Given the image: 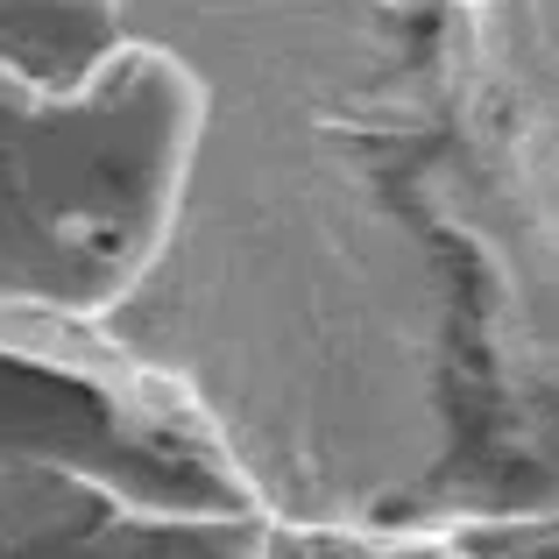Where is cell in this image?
Instances as JSON below:
<instances>
[{
  "label": "cell",
  "mask_w": 559,
  "mask_h": 559,
  "mask_svg": "<svg viewBox=\"0 0 559 559\" xmlns=\"http://www.w3.org/2000/svg\"><path fill=\"white\" fill-rule=\"evenodd\" d=\"M546 538H559V524H475V532H461L453 546L467 559H518V552L546 546Z\"/></svg>",
  "instance_id": "obj_1"
},
{
  "label": "cell",
  "mask_w": 559,
  "mask_h": 559,
  "mask_svg": "<svg viewBox=\"0 0 559 559\" xmlns=\"http://www.w3.org/2000/svg\"><path fill=\"white\" fill-rule=\"evenodd\" d=\"M518 559H559V538H546V546H532V552H518Z\"/></svg>",
  "instance_id": "obj_3"
},
{
  "label": "cell",
  "mask_w": 559,
  "mask_h": 559,
  "mask_svg": "<svg viewBox=\"0 0 559 559\" xmlns=\"http://www.w3.org/2000/svg\"><path fill=\"white\" fill-rule=\"evenodd\" d=\"M312 559H369V546H355V538H312Z\"/></svg>",
  "instance_id": "obj_2"
}]
</instances>
